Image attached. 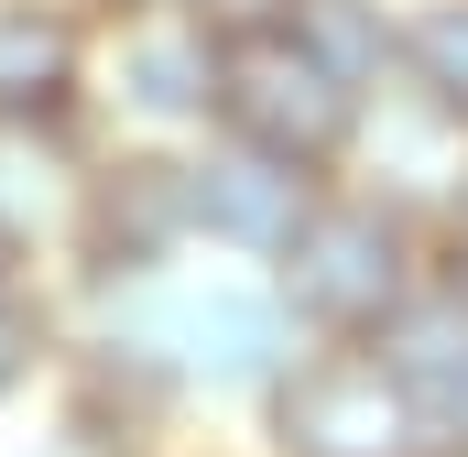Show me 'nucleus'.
<instances>
[{
  "mask_svg": "<svg viewBox=\"0 0 468 457\" xmlns=\"http://www.w3.org/2000/svg\"><path fill=\"white\" fill-rule=\"evenodd\" d=\"M66 316L77 327H99V338L142 348V359H164L175 381H186V403L207 414V403H239V414H261V392L294 370V305L272 294V272H250V261H164V272H131V283H88V294H66Z\"/></svg>",
  "mask_w": 468,
  "mask_h": 457,
  "instance_id": "f257e3e1",
  "label": "nucleus"
},
{
  "mask_svg": "<svg viewBox=\"0 0 468 457\" xmlns=\"http://www.w3.org/2000/svg\"><path fill=\"white\" fill-rule=\"evenodd\" d=\"M425 272H436V239L403 207H381L370 186L327 175L316 207H305V228H294V250L272 261V294L294 305L305 338H381L425 294Z\"/></svg>",
  "mask_w": 468,
  "mask_h": 457,
  "instance_id": "f03ea898",
  "label": "nucleus"
},
{
  "mask_svg": "<svg viewBox=\"0 0 468 457\" xmlns=\"http://www.w3.org/2000/svg\"><path fill=\"white\" fill-rule=\"evenodd\" d=\"M88 131L142 142V153H186L218 131V33L197 11H131L99 22L88 55Z\"/></svg>",
  "mask_w": 468,
  "mask_h": 457,
  "instance_id": "7ed1b4c3",
  "label": "nucleus"
},
{
  "mask_svg": "<svg viewBox=\"0 0 468 457\" xmlns=\"http://www.w3.org/2000/svg\"><path fill=\"white\" fill-rule=\"evenodd\" d=\"M359 110H370V88L338 77L294 22L218 44V131L250 142V153H283V164H305V175H349Z\"/></svg>",
  "mask_w": 468,
  "mask_h": 457,
  "instance_id": "20e7f679",
  "label": "nucleus"
},
{
  "mask_svg": "<svg viewBox=\"0 0 468 457\" xmlns=\"http://www.w3.org/2000/svg\"><path fill=\"white\" fill-rule=\"evenodd\" d=\"M250 425H261V457H436L370 338H305Z\"/></svg>",
  "mask_w": 468,
  "mask_h": 457,
  "instance_id": "39448f33",
  "label": "nucleus"
},
{
  "mask_svg": "<svg viewBox=\"0 0 468 457\" xmlns=\"http://www.w3.org/2000/svg\"><path fill=\"white\" fill-rule=\"evenodd\" d=\"M164 261H197V228H186V153L99 142L55 283L88 294V283H131V272H164Z\"/></svg>",
  "mask_w": 468,
  "mask_h": 457,
  "instance_id": "423d86ee",
  "label": "nucleus"
},
{
  "mask_svg": "<svg viewBox=\"0 0 468 457\" xmlns=\"http://www.w3.org/2000/svg\"><path fill=\"white\" fill-rule=\"evenodd\" d=\"M44 425L88 457H164V447H186L197 403H186V381L164 359H142V348H120V338L66 316L55 381H44Z\"/></svg>",
  "mask_w": 468,
  "mask_h": 457,
  "instance_id": "0eeeda50",
  "label": "nucleus"
},
{
  "mask_svg": "<svg viewBox=\"0 0 468 457\" xmlns=\"http://www.w3.org/2000/svg\"><path fill=\"white\" fill-rule=\"evenodd\" d=\"M316 186H327V175H305V164H283V153H250V142H229V131L186 142V228H197L207 261L272 272V261L294 250L305 207H316Z\"/></svg>",
  "mask_w": 468,
  "mask_h": 457,
  "instance_id": "6e6552de",
  "label": "nucleus"
},
{
  "mask_svg": "<svg viewBox=\"0 0 468 457\" xmlns=\"http://www.w3.org/2000/svg\"><path fill=\"white\" fill-rule=\"evenodd\" d=\"M349 186H370L381 207H403V218L436 239V218L468 197V120L447 99H425V88H370V110H359V142H349Z\"/></svg>",
  "mask_w": 468,
  "mask_h": 457,
  "instance_id": "1a4fd4ad",
  "label": "nucleus"
},
{
  "mask_svg": "<svg viewBox=\"0 0 468 457\" xmlns=\"http://www.w3.org/2000/svg\"><path fill=\"white\" fill-rule=\"evenodd\" d=\"M99 131L88 120H0V250L11 261H66V228L88 197Z\"/></svg>",
  "mask_w": 468,
  "mask_h": 457,
  "instance_id": "9d476101",
  "label": "nucleus"
},
{
  "mask_svg": "<svg viewBox=\"0 0 468 457\" xmlns=\"http://www.w3.org/2000/svg\"><path fill=\"white\" fill-rule=\"evenodd\" d=\"M370 348H381V370L403 381V403H414V425L436 436V457H468V283L425 272V294H414Z\"/></svg>",
  "mask_w": 468,
  "mask_h": 457,
  "instance_id": "9b49d317",
  "label": "nucleus"
},
{
  "mask_svg": "<svg viewBox=\"0 0 468 457\" xmlns=\"http://www.w3.org/2000/svg\"><path fill=\"white\" fill-rule=\"evenodd\" d=\"M88 0H0V120H88Z\"/></svg>",
  "mask_w": 468,
  "mask_h": 457,
  "instance_id": "f8f14e48",
  "label": "nucleus"
},
{
  "mask_svg": "<svg viewBox=\"0 0 468 457\" xmlns=\"http://www.w3.org/2000/svg\"><path fill=\"white\" fill-rule=\"evenodd\" d=\"M55 348H66V283L55 272H0V414L44 403Z\"/></svg>",
  "mask_w": 468,
  "mask_h": 457,
  "instance_id": "ddd939ff",
  "label": "nucleus"
},
{
  "mask_svg": "<svg viewBox=\"0 0 468 457\" xmlns=\"http://www.w3.org/2000/svg\"><path fill=\"white\" fill-rule=\"evenodd\" d=\"M294 33L359 88H392L403 66V0H294Z\"/></svg>",
  "mask_w": 468,
  "mask_h": 457,
  "instance_id": "4468645a",
  "label": "nucleus"
},
{
  "mask_svg": "<svg viewBox=\"0 0 468 457\" xmlns=\"http://www.w3.org/2000/svg\"><path fill=\"white\" fill-rule=\"evenodd\" d=\"M392 77L468 120V0H403V66Z\"/></svg>",
  "mask_w": 468,
  "mask_h": 457,
  "instance_id": "2eb2a0df",
  "label": "nucleus"
},
{
  "mask_svg": "<svg viewBox=\"0 0 468 457\" xmlns=\"http://www.w3.org/2000/svg\"><path fill=\"white\" fill-rule=\"evenodd\" d=\"M197 22L229 44V33H283L294 22V0H197Z\"/></svg>",
  "mask_w": 468,
  "mask_h": 457,
  "instance_id": "dca6fc26",
  "label": "nucleus"
},
{
  "mask_svg": "<svg viewBox=\"0 0 468 457\" xmlns=\"http://www.w3.org/2000/svg\"><path fill=\"white\" fill-rule=\"evenodd\" d=\"M436 272H447V283H468V197L436 218Z\"/></svg>",
  "mask_w": 468,
  "mask_h": 457,
  "instance_id": "f3484780",
  "label": "nucleus"
},
{
  "mask_svg": "<svg viewBox=\"0 0 468 457\" xmlns=\"http://www.w3.org/2000/svg\"><path fill=\"white\" fill-rule=\"evenodd\" d=\"M99 22H131V11H197V0H88Z\"/></svg>",
  "mask_w": 468,
  "mask_h": 457,
  "instance_id": "a211bd4d",
  "label": "nucleus"
},
{
  "mask_svg": "<svg viewBox=\"0 0 468 457\" xmlns=\"http://www.w3.org/2000/svg\"><path fill=\"white\" fill-rule=\"evenodd\" d=\"M22 457H88V447H66V436H55V425H44V436H33V447Z\"/></svg>",
  "mask_w": 468,
  "mask_h": 457,
  "instance_id": "6ab92c4d",
  "label": "nucleus"
},
{
  "mask_svg": "<svg viewBox=\"0 0 468 457\" xmlns=\"http://www.w3.org/2000/svg\"><path fill=\"white\" fill-rule=\"evenodd\" d=\"M164 457H239V447H197V436H186V447H164Z\"/></svg>",
  "mask_w": 468,
  "mask_h": 457,
  "instance_id": "aec40b11",
  "label": "nucleus"
}]
</instances>
